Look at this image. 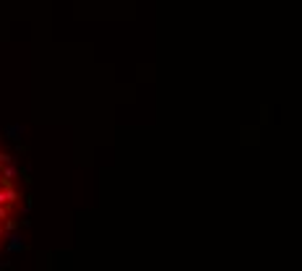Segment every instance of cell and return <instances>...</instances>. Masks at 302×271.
Returning <instances> with one entry per match:
<instances>
[{"instance_id":"1","label":"cell","mask_w":302,"mask_h":271,"mask_svg":"<svg viewBox=\"0 0 302 271\" xmlns=\"http://www.w3.org/2000/svg\"><path fill=\"white\" fill-rule=\"evenodd\" d=\"M16 201H18V193H16L13 185H0V206L8 209V211H13Z\"/></svg>"}]
</instances>
